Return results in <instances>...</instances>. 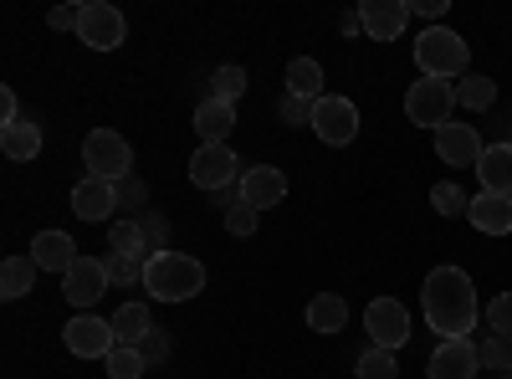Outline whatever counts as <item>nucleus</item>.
Returning <instances> with one entry per match:
<instances>
[{"mask_svg": "<svg viewBox=\"0 0 512 379\" xmlns=\"http://www.w3.org/2000/svg\"><path fill=\"white\" fill-rule=\"evenodd\" d=\"M425 323L436 328V339H466L477 328V287L461 267H436L420 287Z\"/></svg>", "mask_w": 512, "mask_h": 379, "instance_id": "f257e3e1", "label": "nucleus"}, {"mask_svg": "<svg viewBox=\"0 0 512 379\" xmlns=\"http://www.w3.org/2000/svg\"><path fill=\"white\" fill-rule=\"evenodd\" d=\"M144 292H154V303H190L205 292V267L185 251H154L144 262Z\"/></svg>", "mask_w": 512, "mask_h": 379, "instance_id": "f03ea898", "label": "nucleus"}, {"mask_svg": "<svg viewBox=\"0 0 512 379\" xmlns=\"http://www.w3.org/2000/svg\"><path fill=\"white\" fill-rule=\"evenodd\" d=\"M415 67L420 77H466V67H472V47H466V36H456L451 26H431V31H420L415 41Z\"/></svg>", "mask_w": 512, "mask_h": 379, "instance_id": "7ed1b4c3", "label": "nucleus"}, {"mask_svg": "<svg viewBox=\"0 0 512 379\" xmlns=\"http://www.w3.org/2000/svg\"><path fill=\"white\" fill-rule=\"evenodd\" d=\"M82 164H88L93 180L118 185V180L134 175V149H128V139L113 134V129H93L88 139H82Z\"/></svg>", "mask_w": 512, "mask_h": 379, "instance_id": "20e7f679", "label": "nucleus"}, {"mask_svg": "<svg viewBox=\"0 0 512 379\" xmlns=\"http://www.w3.org/2000/svg\"><path fill=\"white\" fill-rule=\"evenodd\" d=\"M451 108H456V82H441V77H420L410 82L405 93V118L420 123V129H446L451 123Z\"/></svg>", "mask_w": 512, "mask_h": 379, "instance_id": "39448f33", "label": "nucleus"}, {"mask_svg": "<svg viewBox=\"0 0 512 379\" xmlns=\"http://www.w3.org/2000/svg\"><path fill=\"white\" fill-rule=\"evenodd\" d=\"M313 134L323 144H333V149L354 144L359 139V108H354V98H338V93L318 98L313 103Z\"/></svg>", "mask_w": 512, "mask_h": 379, "instance_id": "423d86ee", "label": "nucleus"}, {"mask_svg": "<svg viewBox=\"0 0 512 379\" xmlns=\"http://www.w3.org/2000/svg\"><path fill=\"white\" fill-rule=\"evenodd\" d=\"M364 328H369V344H374V349L400 354L405 339H410V313H405L400 298H374V303L364 308Z\"/></svg>", "mask_w": 512, "mask_h": 379, "instance_id": "0eeeda50", "label": "nucleus"}, {"mask_svg": "<svg viewBox=\"0 0 512 379\" xmlns=\"http://www.w3.org/2000/svg\"><path fill=\"white\" fill-rule=\"evenodd\" d=\"M123 36H128V21L108 6V0H88V6H82V21H77V41H82V47L118 52Z\"/></svg>", "mask_w": 512, "mask_h": 379, "instance_id": "6e6552de", "label": "nucleus"}, {"mask_svg": "<svg viewBox=\"0 0 512 379\" xmlns=\"http://www.w3.org/2000/svg\"><path fill=\"white\" fill-rule=\"evenodd\" d=\"M62 344L77 354V359H108L118 349V333H113V318H93V313H77L67 328H62Z\"/></svg>", "mask_w": 512, "mask_h": 379, "instance_id": "1a4fd4ad", "label": "nucleus"}, {"mask_svg": "<svg viewBox=\"0 0 512 379\" xmlns=\"http://www.w3.org/2000/svg\"><path fill=\"white\" fill-rule=\"evenodd\" d=\"M236 149L231 144H200L195 154H190V180L200 185V190H231L236 185Z\"/></svg>", "mask_w": 512, "mask_h": 379, "instance_id": "9d476101", "label": "nucleus"}, {"mask_svg": "<svg viewBox=\"0 0 512 379\" xmlns=\"http://www.w3.org/2000/svg\"><path fill=\"white\" fill-rule=\"evenodd\" d=\"M108 287H113V277H108V262H103V257H77V262H72V272L62 277L67 303H72V308H82V313H88Z\"/></svg>", "mask_w": 512, "mask_h": 379, "instance_id": "9b49d317", "label": "nucleus"}, {"mask_svg": "<svg viewBox=\"0 0 512 379\" xmlns=\"http://www.w3.org/2000/svg\"><path fill=\"white\" fill-rule=\"evenodd\" d=\"M482 374V354L472 339H441L431 364H425V379H477Z\"/></svg>", "mask_w": 512, "mask_h": 379, "instance_id": "f8f14e48", "label": "nucleus"}, {"mask_svg": "<svg viewBox=\"0 0 512 379\" xmlns=\"http://www.w3.org/2000/svg\"><path fill=\"white\" fill-rule=\"evenodd\" d=\"M482 134L472 129V123H446V129H436V154L441 164H451V170H477L482 164Z\"/></svg>", "mask_w": 512, "mask_h": 379, "instance_id": "ddd939ff", "label": "nucleus"}, {"mask_svg": "<svg viewBox=\"0 0 512 379\" xmlns=\"http://www.w3.org/2000/svg\"><path fill=\"white\" fill-rule=\"evenodd\" d=\"M359 21H364L369 41H400V31L410 21V6H405V0H364Z\"/></svg>", "mask_w": 512, "mask_h": 379, "instance_id": "4468645a", "label": "nucleus"}, {"mask_svg": "<svg viewBox=\"0 0 512 379\" xmlns=\"http://www.w3.org/2000/svg\"><path fill=\"white\" fill-rule=\"evenodd\" d=\"M282 195H287V175L282 170H272V164H251V170H241V200L251 210H272V205H282Z\"/></svg>", "mask_w": 512, "mask_h": 379, "instance_id": "2eb2a0df", "label": "nucleus"}, {"mask_svg": "<svg viewBox=\"0 0 512 379\" xmlns=\"http://www.w3.org/2000/svg\"><path fill=\"white\" fill-rule=\"evenodd\" d=\"M31 262L41 267V272H72V262H77V241L67 236V231H41V236H31Z\"/></svg>", "mask_w": 512, "mask_h": 379, "instance_id": "dca6fc26", "label": "nucleus"}, {"mask_svg": "<svg viewBox=\"0 0 512 379\" xmlns=\"http://www.w3.org/2000/svg\"><path fill=\"white\" fill-rule=\"evenodd\" d=\"M466 221H472L482 236H512V195H472V210H466Z\"/></svg>", "mask_w": 512, "mask_h": 379, "instance_id": "f3484780", "label": "nucleus"}, {"mask_svg": "<svg viewBox=\"0 0 512 379\" xmlns=\"http://www.w3.org/2000/svg\"><path fill=\"white\" fill-rule=\"evenodd\" d=\"M72 210H77V221H113V210H118V200H113V185L108 180H77L72 185Z\"/></svg>", "mask_w": 512, "mask_h": 379, "instance_id": "a211bd4d", "label": "nucleus"}, {"mask_svg": "<svg viewBox=\"0 0 512 379\" xmlns=\"http://www.w3.org/2000/svg\"><path fill=\"white\" fill-rule=\"evenodd\" d=\"M231 129H236V108H231V103L205 98V103L195 108V134H200V144H226Z\"/></svg>", "mask_w": 512, "mask_h": 379, "instance_id": "6ab92c4d", "label": "nucleus"}, {"mask_svg": "<svg viewBox=\"0 0 512 379\" xmlns=\"http://www.w3.org/2000/svg\"><path fill=\"white\" fill-rule=\"evenodd\" d=\"M477 175H482L487 195H512V144H487Z\"/></svg>", "mask_w": 512, "mask_h": 379, "instance_id": "aec40b11", "label": "nucleus"}, {"mask_svg": "<svg viewBox=\"0 0 512 379\" xmlns=\"http://www.w3.org/2000/svg\"><path fill=\"white\" fill-rule=\"evenodd\" d=\"M0 154L6 159H36L41 154V129L31 118H21V123H0Z\"/></svg>", "mask_w": 512, "mask_h": 379, "instance_id": "412c9836", "label": "nucleus"}, {"mask_svg": "<svg viewBox=\"0 0 512 379\" xmlns=\"http://www.w3.org/2000/svg\"><path fill=\"white\" fill-rule=\"evenodd\" d=\"M287 93H292V98H308V103L328 98V93H323V67H318V57H292V62H287Z\"/></svg>", "mask_w": 512, "mask_h": 379, "instance_id": "4be33fe9", "label": "nucleus"}, {"mask_svg": "<svg viewBox=\"0 0 512 379\" xmlns=\"http://www.w3.org/2000/svg\"><path fill=\"white\" fill-rule=\"evenodd\" d=\"M113 333H118V344H128V349H139L149 333H154V318H149V308L144 303H123L118 313H113Z\"/></svg>", "mask_w": 512, "mask_h": 379, "instance_id": "5701e85b", "label": "nucleus"}, {"mask_svg": "<svg viewBox=\"0 0 512 379\" xmlns=\"http://www.w3.org/2000/svg\"><path fill=\"white\" fill-rule=\"evenodd\" d=\"M349 323V303L338 298V292H318V298L308 303V328L313 333H338Z\"/></svg>", "mask_w": 512, "mask_h": 379, "instance_id": "b1692460", "label": "nucleus"}, {"mask_svg": "<svg viewBox=\"0 0 512 379\" xmlns=\"http://www.w3.org/2000/svg\"><path fill=\"white\" fill-rule=\"evenodd\" d=\"M36 262L31 257H6V267H0V298L6 303H16V298H26V292L36 287Z\"/></svg>", "mask_w": 512, "mask_h": 379, "instance_id": "393cba45", "label": "nucleus"}, {"mask_svg": "<svg viewBox=\"0 0 512 379\" xmlns=\"http://www.w3.org/2000/svg\"><path fill=\"white\" fill-rule=\"evenodd\" d=\"M497 103V82L487 72H466L456 82V108H472V113H487Z\"/></svg>", "mask_w": 512, "mask_h": 379, "instance_id": "a878e982", "label": "nucleus"}, {"mask_svg": "<svg viewBox=\"0 0 512 379\" xmlns=\"http://www.w3.org/2000/svg\"><path fill=\"white\" fill-rule=\"evenodd\" d=\"M108 251H113V257H139V262H149V241H144L139 221H113V226H108Z\"/></svg>", "mask_w": 512, "mask_h": 379, "instance_id": "bb28decb", "label": "nucleus"}, {"mask_svg": "<svg viewBox=\"0 0 512 379\" xmlns=\"http://www.w3.org/2000/svg\"><path fill=\"white\" fill-rule=\"evenodd\" d=\"M241 93H246V67L226 62V67L210 72V98H216V103H231V108H236V98H241Z\"/></svg>", "mask_w": 512, "mask_h": 379, "instance_id": "cd10ccee", "label": "nucleus"}, {"mask_svg": "<svg viewBox=\"0 0 512 379\" xmlns=\"http://www.w3.org/2000/svg\"><path fill=\"white\" fill-rule=\"evenodd\" d=\"M113 200H118V210H123L128 221H139L144 210H149V190H144V180H139V175L118 180V185H113Z\"/></svg>", "mask_w": 512, "mask_h": 379, "instance_id": "c85d7f7f", "label": "nucleus"}, {"mask_svg": "<svg viewBox=\"0 0 512 379\" xmlns=\"http://www.w3.org/2000/svg\"><path fill=\"white\" fill-rule=\"evenodd\" d=\"M354 374L359 379H400V359L390 349H369V354H359Z\"/></svg>", "mask_w": 512, "mask_h": 379, "instance_id": "c756f323", "label": "nucleus"}, {"mask_svg": "<svg viewBox=\"0 0 512 379\" xmlns=\"http://www.w3.org/2000/svg\"><path fill=\"white\" fill-rule=\"evenodd\" d=\"M482 369H497V379H507L512 374V339L507 333H492V339H482Z\"/></svg>", "mask_w": 512, "mask_h": 379, "instance_id": "7c9ffc66", "label": "nucleus"}, {"mask_svg": "<svg viewBox=\"0 0 512 379\" xmlns=\"http://www.w3.org/2000/svg\"><path fill=\"white\" fill-rule=\"evenodd\" d=\"M103 369H108V379H139L149 364H144V354L139 349H128V344H118L108 359H103Z\"/></svg>", "mask_w": 512, "mask_h": 379, "instance_id": "2f4dec72", "label": "nucleus"}, {"mask_svg": "<svg viewBox=\"0 0 512 379\" xmlns=\"http://www.w3.org/2000/svg\"><path fill=\"white\" fill-rule=\"evenodd\" d=\"M431 205L441 210V216H466V210H472V195H466L461 185H451V180H446V185H436V190H431Z\"/></svg>", "mask_w": 512, "mask_h": 379, "instance_id": "473e14b6", "label": "nucleus"}, {"mask_svg": "<svg viewBox=\"0 0 512 379\" xmlns=\"http://www.w3.org/2000/svg\"><path fill=\"white\" fill-rule=\"evenodd\" d=\"M103 262H108V277H113L118 287H134V282L144 287V262H139V257H113V251H108Z\"/></svg>", "mask_w": 512, "mask_h": 379, "instance_id": "72a5a7b5", "label": "nucleus"}, {"mask_svg": "<svg viewBox=\"0 0 512 379\" xmlns=\"http://www.w3.org/2000/svg\"><path fill=\"white\" fill-rule=\"evenodd\" d=\"M139 354H144V364H149V369H159L169 354H175V339H169V328H159V323H154V333L139 344Z\"/></svg>", "mask_w": 512, "mask_h": 379, "instance_id": "f704fd0d", "label": "nucleus"}, {"mask_svg": "<svg viewBox=\"0 0 512 379\" xmlns=\"http://www.w3.org/2000/svg\"><path fill=\"white\" fill-rule=\"evenodd\" d=\"M277 118L287 123V129H313V103H308V98H292V93H287V98L277 103Z\"/></svg>", "mask_w": 512, "mask_h": 379, "instance_id": "c9c22d12", "label": "nucleus"}, {"mask_svg": "<svg viewBox=\"0 0 512 379\" xmlns=\"http://www.w3.org/2000/svg\"><path fill=\"white\" fill-rule=\"evenodd\" d=\"M139 231H144V241H149V257H154V251H169V221L159 216V210H144Z\"/></svg>", "mask_w": 512, "mask_h": 379, "instance_id": "e433bc0d", "label": "nucleus"}, {"mask_svg": "<svg viewBox=\"0 0 512 379\" xmlns=\"http://www.w3.org/2000/svg\"><path fill=\"white\" fill-rule=\"evenodd\" d=\"M256 221H262V210H251L246 200H236V205L226 210V231H231V236H256Z\"/></svg>", "mask_w": 512, "mask_h": 379, "instance_id": "4c0bfd02", "label": "nucleus"}, {"mask_svg": "<svg viewBox=\"0 0 512 379\" xmlns=\"http://www.w3.org/2000/svg\"><path fill=\"white\" fill-rule=\"evenodd\" d=\"M487 328H492V333H507V339H512V292H497V298L487 303Z\"/></svg>", "mask_w": 512, "mask_h": 379, "instance_id": "58836bf2", "label": "nucleus"}, {"mask_svg": "<svg viewBox=\"0 0 512 379\" xmlns=\"http://www.w3.org/2000/svg\"><path fill=\"white\" fill-rule=\"evenodd\" d=\"M77 21H82V6H57V11L47 16L52 31H77Z\"/></svg>", "mask_w": 512, "mask_h": 379, "instance_id": "ea45409f", "label": "nucleus"}, {"mask_svg": "<svg viewBox=\"0 0 512 379\" xmlns=\"http://www.w3.org/2000/svg\"><path fill=\"white\" fill-rule=\"evenodd\" d=\"M410 11H415V16H425V21H441V16H446V0H415Z\"/></svg>", "mask_w": 512, "mask_h": 379, "instance_id": "a19ab883", "label": "nucleus"}, {"mask_svg": "<svg viewBox=\"0 0 512 379\" xmlns=\"http://www.w3.org/2000/svg\"><path fill=\"white\" fill-rule=\"evenodd\" d=\"M0 118H6V123H21V103H16V93H11V88L0 93Z\"/></svg>", "mask_w": 512, "mask_h": 379, "instance_id": "79ce46f5", "label": "nucleus"}, {"mask_svg": "<svg viewBox=\"0 0 512 379\" xmlns=\"http://www.w3.org/2000/svg\"><path fill=\"white\" fill-rule=\"evenodd\" d=\"M338 26H344V36H354V31H364V21H359V11H344V21H338Z\"/></svg>", "mask_w": 512, "mask_h": 379, "instance_id": "37998d69", "label": "nucleus"}, {"mask_svg": "<svg viewBox=\"0 0 512 379\" xmlns=\"http://www.w3.org/2000/svg\"><path fill=\"white\" fill-rule=\"evenodd\" d=\"M507 379H512V374H507Z\"/></svg>", "mask_w": 512, "mask_h": 379, "instance_id": "c03bdc74", "label": "nucleus"}]
</instances>
